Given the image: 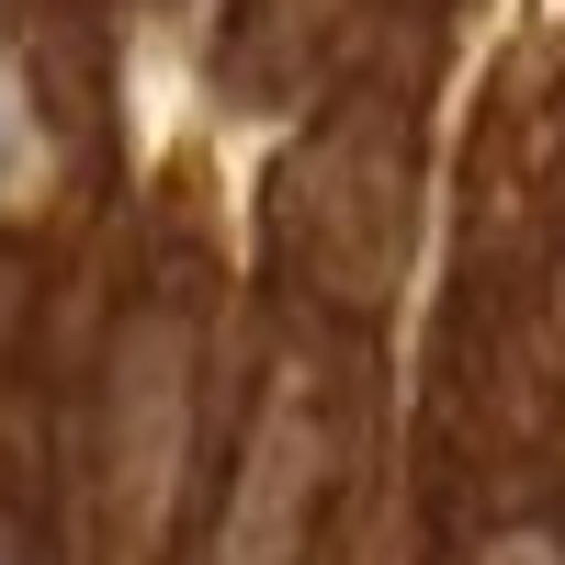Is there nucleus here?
<instances>
[{"label": "nucleus", "instance_id": "obj_1", "mask_svg": "<svg viewBox=\"0 0 565 565\" xmlns=\"http://www.w3.org/2000/svg\"><path fill=\"white\" fill-rule=\"evenodd\" d=\"M23 181V114H12V90H0V193Z\"/></svg>", "mask_w": 565, "mask_h": 565}, {"label": "nucleus", "instance_id": "obj_2", "mask_svg": "<svg viewBox=\"0 0 565 565\" xmlns=\"http://www.w3.org/2000/svg\"><path fill=\"white\" fill-rule=\"evenodd\" d=\"M487 565H554V554H543V543H498Z\"/></svg>", "mask_w": 565, "mask_h": 565}]
</instances>
